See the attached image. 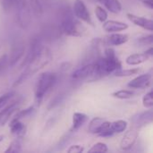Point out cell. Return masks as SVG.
<instances>
[{
    "label": "cell",
    "mask_w": 153,
    "mask_h": 153,
    "mask_svg": "<svg viewBox=\"0 0 153 153\" xmlns=\"http://www.w3.org/2000/svg\"><path fill=\"white\" fill-rule=\"evenodd\" d=\"M110 126V122L102 118V117H94L91 120L88 127V132L92 134L100 135L107 129H108Z\"/></svg>",
    "instance_id": "4fadbf2b"
},
{
    "label": "cell",
    "mask_w": 153,
    "mask_h": 153,
    "mask_svg": "<svg viewBox=\"0 0 153 153\" xmlns=\"http://www.w3.org/2000/svg\"><path fill=\"white\" fill-rule=\"evenodd\" d=\"M43 47H44L43 41H42L41 38L39 37V34L34 35L30 40L29 48H28V51L26 53L24 59L22 60V62L21 64V67H22V68L25 67L39 54V52L41 50V48Z\"/></svg>",
    "instance_id": "8992f818"
},
{
    "label": "cell",
    "mask_w": 153,
    "mask_h": 153,
    "mask_svg": "<svg viewBox=\"0 0 153 153\" xmlns=\"http://www.w3.org/2000/svg\"><path fill=\"white\" fill-rule=\"evenodd\" d=\"M127 122L125 120H117L114 122H110V129L114 134H121L127 129Z\"/></svg>",
    "instance_id": "603a6c76"
},
{
    "label": "cell",
    "mask_w": 153,
    "mask_h": 153,
    "mask_svg": "<svg viewBox=\"0 0 153 153\" xmlns=\"http://www.w3.org/2000/svg\"><path fill=\"white\" fill-rule=\"evenodd\" d=\"M65 93H60V94L56 95V96L55 98H53L52 100L48 103V110H51V109H53V108L58 107V106L65 100Z\"/></svg>",
    "instance_id": "83f0119b"
},
{
    "label": "cell",
    "mask_w": 153,
    "mask_h": 153,
    "mask_svg": "<svg viewBox=\"0 0 153 153\" xmlns=\"http://www.w3.org/2000/svg\"><path fill=\"white\" fill-rule=\"evenodd\" d=\"M15 96V91H8L4 94H3L2 96H0V109L3 108L12 99H13Z\"/></svg>",
    "instance_id": "1f68e13d"
},
{
    "label": "cell",
    "mask_w": 153,
    "mask_h": 153,
    "mask_svg": "<svg viewBox=\"0 0 153 153\" xmlns=\"http://www.w3.org/2000/svg\"><path fill=\"white\" fill-rule=\"evenodd\" d=\"M73 13L74 16L82 22H84L90 25H93V22L91 13L87 8V5L82 0H74L73 5Z\"/></svg>",
    "instance_id": "9c48e42d"
},
{
    "label": "cell",
    "mask_w": 153,
    "mask_h": 153,
    "mask_svg": "<svg viewBox=\"0 0 153 153\" xmlns=\"http://www.w3.org/2000/svg\"><path fill=\"white\" fill-rule=\"evenodd\" d=\"M102 28L105 31L112 33V32H118V31H123L128 29V24L119 22V21H114V20H109L102 22Z\"/></svg>",
    "instance_id": "ac0fdd59"
},
{
    "label": "cell",
    "mask_w": 153,
    "mask_h": 153,
    "mask_svg": "<svg viewBox=\"0 0 153 153\" xmlns=\"http://www.w3.org/2000/svg\"><path fill=\"white\" fill-rule=\"evenodd\" d=\"M8 65V57L6 54H4L0 56V74L6 68Z\"/></svg>",
    "instance_id": "d590c367"
},
{
    "label": "cell",
    "mask_w": 153,
    "mask_h": 153,
    "mask_svg": "<svg viewBox=\"0 0 153 153\" xmlns=\"http://www.w3.org/2000/svg\"><path fill=\"white\" fill-rule=\"evenodd\" d=\"M84 151V148L82 145L76 144V145H73L70 146L67 150V152L69 153H82Z\"/></svg>",
    "instance_id": "8d00e7d4"
},
{
    "label": "cell",
    "mask_w": 153,
    "mask_h": 153,
    "mask_svg": "<svg viewBox=\"0 0 153 153\" xmlns=\"http://www.w3.org/2000/svg\"><path fill=\"white\" fill-rule=\"evenodd\" d=\"M57 81V75L52 72H45L42 73L36 83L35 86V100L38 103H39L44 96L51 90Z\"/></svg>",
    "instance_id": "277c9868"
},
{
    "label": "cell",
    "mask_w": 153,
    "mask_h": 153,
    "mask_svg": "<svg viewBox=\"0 0 153 153\" xmlns=\"http://www.w3.org/2000/svg\"><path fill=\"white\" fill-rule=\"evenodd\" d=\"M138 130V128L132 126L127 132H126L120 142V148L123 151H129L134 146L139 136Z\"/></svg>",
    "instance_id": "8fae6325"
},
{
    "label": "cell",
    "mask_w": 153,
    "mask_h": 153,
    "mask_svg": "<svg viewBox=\"0 0 153 153\" xmlns=\"http://www.w3.org/2000/svg\"><path fill=\"white\" fill-rule=\"evenodd\" d=\"M144 53H145V54H147V55H148L150 57H151V56H153V48L152 47H151L149 49H147V50H146Z\"/></svg>",
    "instance_id": "f35d334b"
},
{
    "label": "cell",
    "mask_w": 153,
    "mask_h": 153,
    "mask_svg": "<svg viewBox=\"0 0 153 153\" xmlns=\"http://www.w3.org/2000/svg\"><path fill=\"white\" fill-rule=\"evenodd\" d=\"M101 4L107 10L113 13H118L122 11V4L119 0H96Z\"/></svg>",
    "instance_id": "44dd1931"
},
{
    "label": "cell",
    "mask_w": 153,
    "mask_h": 153,
    "mask_svg": "<svg viewBox=\"0 0 153 153\" xmlns=\"http://www.w3.org/2000/svg\"><path fill=\"white\" fill-rule=\"evenodd\" d=\"M153 121V111L152 108H150L147 111H143L141 113H138L131 117V123L133 124V126L141 129L142 127L152 124Z\"/></svg>",
    "instance_id": "7c38bea8"
},
{
    "label": "cell",
    "mask_w": 153,
    "mask_h": 153,
    "mask_svg": "<svg viewBox=\"0 0 153 153\" xmlns=\"http://www.w3.org/2000/svg\"><path fill=\"white\" fill-rule=\"evenodd\" d=\"M108 151V145L104 143H97L89 150V152H107Z\"/></svg>",
    "instance_id": "d6a6232c"
},
{
    "label": "cell",
    "mask_w": 153,
    "mask_h": 153,
    "mask_svg": "<svg viewBox=\"0 0 153 153\" xmlns=\"http://www.w3.org/2000/svg\"><path fill=\"white\" fill-rule=\"evenodd\" d=\"M95 14H96V17L97 19L100 22H104L108 20V12L101 6L100 5H97L96 8H95Z\"/></svg>",
    "instance_id": "f1b7e54d"
},
{
    "label": "cell",
    "mask_w": 153,
    "mask_h": 153,
    "mask_svg": "<svg viewBox=\"0 0 153 153\" xmlns=\"http://www.w3.org/2000/svg\"><path fill=\"white\" fill-rule=\"evenodd\" d=\"M143 106L146 108H152L153 107V91H150L148 93H146L143 98Z\"/></svg>",
    "instance_id": "836d02e7"
},
{
    "label": "cell",
    "mask_w": 153,
    "mask_h": 153,
    "mask_svg": "<svg viewBox=\"0 0 153 153\" xmlns=\"http://www.w3.org/2000/svg\"><path fill=\"white\" fill-rule=\"evenodd\" d=\"M129 40V36L127 34H123L119 32H112L110 35L107 36L102 39L103 45L105 46H121Z\"/></svg>",
    "instance_id": "5bb4252c"
},
{
    "label": "cell",
    "mask_w": 153,
    "mask_h": 153,
    "mask_svg": "<svg viewBox=\"0 0 153 153\" xmlns=\"http://www.w3.org/2000/svg\"><path fill=\"white\" fill-rule=\"evenodd\" d=\"M140 70H141L140 68H132V69H125V70L121 68L117 70L114 74L117 77H128V76L137 74L140 72Z\"/></svg>",
    "instance_id": "484cf974"
},
{
    "label": "cell",
    "mask_w": 153,
    "mask_h": 153,
    "mask_svg": "<svg viewBox=\"0 0 153 153\" xmlns=\"http://www.w3.org/2000/svg\"><path fill=\"white\" fill-rule=\"evenodd\" d=\"M152 82V74H141L127 83V86L131 89H144L150 86Z\"/></svg>",
    "instance_id": "2e32d148"
},
{
    "label": "cell",
    "mask_w": 153,
    "mask_h": 153,
    "mask_svg": "<svg viewBox=\"0 0 153 153\" xmlns=\"http://www.w3.org/2000/svg\"><path fill=\"white\" fill-rule=\"evenodd\" d=\"M126 16L129 19V21H131L136 26H139V27H141L144 30H150V31L153 30V21L152 19H148V18H145L143 16H138V15H135L131 13H127Z\"/></svg>",
    "instance_id": "e0dca14e"
},
{
    "label": "cell",
    "mask_w": 153,
    "mask_h": 153,
    "mask_svg": "<svg viewBox=\"0 0 153 153\" xmlns=\"http://www.w3.org/2000/svg\"><path fill=\"white\" fill-rule=\"evenodd\" d=\"M19 0H0V4L2 9L5 12L8 13L13 9H15Z\"/></svg>",
    "instance_id": "4316f807"
},
{
    "label": "cell",
    "mask_w": 153,
    "mask_h": 153,
    "mask_svg": "<svg viewBox=\"0 0 153 153\" xmlns=\"http://www.w3.org/2000/svg\"><path fill=\"white\" fill-rule=\"evenodd\" d=\"M93 64L94 70L91 76V80H98L111 74H115L117 70L121 69L122 66L115 49L110 47L105 48L104 55L100 56Z\"/></svg>",
    "instance_id": "6da1fadb"
},
{
    "label": "cell",
    "mask_w": 153,
    "mask_h": 153,
    "mask_svg": "<svg viewBox=\"0 0 153 153\" xmlns=\"http://www.w3.org/2000/svg\"><path fill=\"white\" fill-rule=\"evenodd\" d=\"M93 70H94V64L93 63L84 64L81 67L76 69L72 74V79L75 80V81L87 79V78L91 77L92 75Z\"/></svg>",
    "instance_id": "9a60e30c"
},
{
    "label": "cell",
    "mask_w": 153,
    "mask_h": 153,
    "mask_svg": "<svg viewBox=\"0 0 153 153\" xmlns=\"http://www.w3.org/2000/svg\"><path fill=\"white\" fill-rule=\"evenodd\" d=\"M59 28L62 34L70 37H83L87 34V29L82 21L77 19L74 13L59 20Z\"/></svg>",
    "instance_id": "3957f363"
},
{
    "label": "cell",
    "mask_w": 153,
    "mask_h": 153,
    "mask_svg": "<svg viewBox=\"0 0 153 153\" xmlns=\"http://www.w3.org/2000/svg\"><path fill=\"white\" fill-rule=\"evenodd\" d=\"M34 111V107L31 106V107H29L23 110H20V111H17V113L14 115V117L13 118H15V119H19V120H22V118H25L27 117H29L30 115H31Z\"/></svg>",
    "instance_id": "f546056e"
},
{
    "label": "cell",
    "mask_w": 153,
    "mask_h": 153,
    "mask_svg": "<svg viewBox=\"0 0 153 153\" xmlns=\"http://www.w3.org/2000/svg\"><path fill=\"white\" fill-rule=\"evenodd\" d=\"M143 4L149 9H153V0H143Z\"/></svg>",
    "instance_id": "74e56055"
},
{
    "label": "cell",
    "mask_w": 153,
    "mask_h": 153,
    "mask_svg": "<svg viewBox=\"0 0 153 153\" xmlns=\"http://www.w3.org/2000/svg\"><path fill=\"white\" fill-rule=\"evenodd\" d=\"M21 100H22V97L14 96L13 99H12L3 108L0 109V126H4L9 121L13 114L18 110L17 107H18V104L21 102Z\"/></svg>",
    "instance_id": "ba28073f"
},
{
    "label": "cell",
    "mask_w": 153,
    "mask_h": 153,
    "mask_svg": "<svg viewBox=\"0 0 153 153\" xmlns=\"http://www.w3.org/2000/svg\"><path fill=\"white\" fill-rule=\"evenodd\" d=\"M51 59H52V55H51L49 48L44 46L41 48V50L39 52V54L25 66L26 67L25 70L16 79L13 87H17L20 84H22L29 77H30L31 75H33L34 74L39 72L40 69H42L43 67L48 65L50 63Z\"/></svg>",
    "instance_id": "7a4b0ae2"
},
{
    "label": "cell",
    "mask_w": 153,
    "mask_h": 153,
    "mask_svg": "<svg viewBox=\"0 0 153 153\" xmlns=\"http://www.w3.org/2000/svg\"><path fill=\"white\" fill-rule=\"evenodd\" d=\"M137 43L144 46V45H152L153 43V35L152 34H149V35H145L143 37H140L137 39L136 40Z\"/></svg>",
    "instance_id": "e575fe53"
},
{
    "label": "cell",
    "mask_w": 153,
    "mask_h": 153,
    "mask_svg": "<svg viewBox=\"0 0 153 153\" xmlns=\"http://www.w3.org/2000/svg\"><path fill=\"white\" fill-rule=\"evenodd\" d=\"M4 135H0V143H1V142H3V141H4Z\"/></svg>",
    "instance_id": "ab89813d"
},
{
    "label": "cell",
    "mask_w": 153,
    "mask_h": 153,
    "mask_svg": "<svg viewBox=\"0 0 153 153\" xmlns=\"http://www.w3.org/2000/svg\"><path fill=\"white\" fill-rule=\"evenodd\" d=\"M21 151H22V144H21V142H20L19 140H14V141H13V142L9 144L8 148L4 151V152L17 153L20 152Z\"/></svg>",
    "instance_id": "4dcf8cb0"
},
{
    "label": "cell",
    "mask_w": 153,
    "mask_h": 153,
    "mask_svg": "<svg viewBox=\"0 0 153 153\" xmlns=\"http://www.w3.org/2000/svg\"><path fill=\"white\" fill-rule=\"evenodd\" d=\"M38 34L39 35L43 42H53L59 39L60 37L63 35L60 30L59 25H56L53 23L45 24L40 29V31Z\"/></svg>",
    "instance_id": "52a82bcc"
},
{
    "label": "cell",
    "mask_w": 153,
    "mask_h": 153,
    "mask_svg": "<svg viewBox=\"0 0 153 153\" xmlns=\"http://www.w3.org/2000/svg\"><path fill=\"white\" fill-rule=\"evenodd\" d=\"M135 95V92L132 90H120V91H114L112 93V96L116 99H119V100H127V99H131Z\"/></svg>",
    "instance_id": "d4e9b609"
},
{
    "label": "cell",
    "mask_w": 153,
    "mask_h": 153,
    "mask_svg": "<svg viewBox=\"0 0 153 153\" xmlns=\"http://www.w3.org/2000/svg\"><path fill=\"white\" fill-rule=\"evenodd\" d=\"M150 56L145 53H137L128 56L126 59V63L129 65H138L148 61Z\"/></svg>",
    "instance_id": "7402d4cb"
},
{
    "label": "cell",
    "mask_w": 153,
    "mask_h": 153,
    "mask_svg": "<svg viewBox=\"0 0 153 153\" xmlns=\"http://www.w3.org/2000/svg\"><path fill=\"white\" fill-rule=\"evenodd\" d=\"M88 116L84 113L81 112H74L73 115V121H72V126L70 128L71 133H75L78 131L87 121H88Z\"/></svg>",
    "instance_id": "d6986e66"
},
{
    "label": "cell",
    "mask_w": 153,
    "mask_h": 153,
    "mask_svg": "<svg viewBox=\"0 0 153 153\" xmlns=\"http://www.w3.org/2000/svg\"><path fill=\"white\" fill-rule=\"evenodd\" d=\"M25 52V45L22 40H16L14 41L11 46L10 55L8 57V65L13 66L21 60V58L23 56Z\"/></svg>",
    "instance_id": "30bf717a"
},
{
    "label": "cell",
    "mask_w": 153,
    "mask_h": 153,
    "mask_svg": "<svg viewBox=\"0 0 153 153\" xmlns=\"http://www.w3.org/2000/svg\"><path fill=\"white\" fill-rule=\"evenodd\" d=\"M9 128H10L11 133L13 135L19 136V137L22 136L26 132V126L23 125V123H22L21 120L15 119V118H12L9 124Z\"/></svg>",
    "instance_id": "ffe728a7"
},
{
    "label": "cell",
    "mask_w": 153,
    "mask_h": 153,
    "mask_svg": "<svg viewBox=\"0 0 153 153\" xmlns=\"http://www.w3.org/2000/svg\"><path fill=\"white\" fill-rule=\"evenodd\" d=\"M28 1L32 13L38 18L41 17V15L43 14V5L41 1L40 0H28Z\"/></svg>",
    "instance_id": "cb8c5ba5"
},
{
    "label": "cell",
    "mask_w": 153,
    "mask_h": 153,
    "mask_svg": "<svg viewBox=\"0 0 153 153\" xmlns=\"http://www.w3.org/2000/svg\"><path fill=\"white\" fill-rule=\"evenodd\" d=\"M16 20L20 28L26 30L28 29L32 22L31 9L28 0H19L16 7Z\"/></svg>",
    "instance_id": "5b68a950"
}]
</instances>
